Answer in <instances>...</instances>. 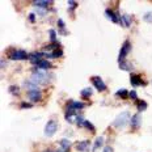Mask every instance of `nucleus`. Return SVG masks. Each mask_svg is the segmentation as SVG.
<instances>
[{
  "label": "nucleus",
  "instance_id": "obj_10",
  "mask_svg": "<svg viewBox=\"0 0 152 152\" xmlns=\"http://www.w3.org/2000/svg\"><path fill=\"white\" fill-rule=\"evenodd\" d=\"M130 83L133 87H139V85H144V83H143V80L140 79V76H138V75H131L130 76Z\"/></svg>",
  "mask_w": 152,
  "mask_h": 152
},
{
  "label": "nucleus",
  "instance_id": "obj_34",
  "mask_svg": "<svg viewBox=\"0 0 152 152\" xmlns=\"http://www.w3.org/2000/svg\"><path fill=\"white\" fill-rule=\"evenodd\" d=\"M34 17H35V16H34V13H30V15H29V21H31V22H34Z\"/></svg>",
  "mask_w": 152,
  "mask_h": 152
},
{
  "label": "nucleus",
  "instance_id": "obj_14",
  "mask_svg": "<svg viewBox=\"0 0 152 152\" xmlns=\"http://www.w3.org/2000/svg\"><path fill=\"white\" fill-rule=\"evenodd\" d=\"M68 108H72V109H75V110H79V109H83L84 108V104L83 102H79V101H70Z\"/></svg>",
  "mask_w": 152,
  "mask_h": 152
},
{
  "label": "nucleus",
  "instance_id": "obj_35",
  "mask_svg": "<svg viewBox=\"0 0 152 152\" xmlns=\"http://www.w3.org/2000/svg\"><path fill=\"white\" fill-rule=\"evenodd\" d=\"M68 5L70 7H76V5H78V3H76V1H68Z\"/></svg>",
  "mask_w": 152,
  "mask_h": 152
},
{
  "label": "nucleus",
  "instance_id": "obj_18",
  "mask_svg": "<svg viewBox=\"0 0 152 152\" xmlns=\"http://www.w3.org/2000/svg\"><path fill=\"white\" fill-rule=\"evenodd\" d=\"M102 143H104V138L102 137H98L96 139V142H94V146H93V152H96L97 149L100 148V147L102 146Z\"/></svg>",
  "mask_w": 152,
  "mask_h": 152
},
{
  "label": "nucleus",
  "instance_id": "obj_16",
  "mask_svg": "<svg viewBox=\"0 0 152 152\" xmlns=\"http://www.w3.org/2000/svg\"><path fill=\"white\" fill-rule=\"evenodd\" d=\"M92 93H93V90L90 89V88H85V89H83L80 92V94H81L83 98H89V97L92 96Z\"/></svg>",
  "mask_w": 152,
  "mask_h": 152
},
{
  "label": "nucleus",
  "instance_id": "obj_8",
  "mask_svg": "<svg viewBox=\"0 0 152 152\" xmlns=\"http://www.w3.org/2000/svg\"><path fill=\"white\" fill-rule=\"evenodd\" d=\"M28 97L31 102H38L41 100V90H38V89L28 90Z\"/></svg>",
  "mask_w": 152,
  "mask_h": 152
},
{
  "label": "nucleus",
  "instance_id": "obj_4",
  "mask_svg": "<svg viewBox=\"0 0 152 152\" xmlns=\"http://www.w3.org/2000/svg\"><path fill=\"white\" fill-rule=\"evenodd\" d=\"M58 130V123L55 121H49L46 123V127H45V135L46 137H53L54 134Z\"/></svg>",
  "mask_w": 152,
  "mask_h": 152
},
{
  "label": "nucleus",
  "instance_id": "obj_11",
  "mask_svg": "<svg viewBox=\"0 0 152 152\" xmlns=\"http://www.w3.org/2000/svg\"><path fill=\"white\" fill-rule=\"evenodd\" d=\"M88 148H89V142L88 140H84V142H79L78 144H76V149L80 152H85L88 151Z\"/></svg>",
  "mask_w": 152,
  "mask_h": 152
},
{
  "label": "nucleus",
  "instance_id": "obj_3",
  "mask_svg": "<svg viewBox=\"0 0 152 152\" xmlns=\"http://www.w3.org/2000/svg\"><path fill=\"white\" fill-rule=\"evenodd\" d=\"M11 60H25L29 59V55L25 53L24 50H12L11 53H8Z\"/></svg>",
  "mask_w": 152,
  "mask_h": 152
},
{
  "label": "nucleus",
  "instance_id": "obj_36",
  "mask_svg": "<svg viewBox=\"0 0 152 152\" xmlns=\"http://www.w3.org/2000/svg\"><path fill=\"white\" fill-rule=\"evenodd\" d=\"M58 152H67V151H63V149H59Z\"/></svg>",
  "mask_w": 152,
  "mask_h": 152
},
{
  "label": "nucleus",
  "instance_id": "obj_15",
  "mask_svg": "<svg viewBox=\"0 0 152 152\" xmlns=\"http://www.w3.org/2000/svg\"><path fill=\"white\" fill-rule=\"evenodd\" d=\"M121 20H122V25L126 26V28H129V26L131 25V19H130V16L129 15H122Z\"/></svg>",
  "mask_w": 152,
  "mask_h": 152
},
{
  "label": "nucleus",
  "instance_id": "obj_9",
  "mask_svg": "<svg viewBox=\"0 0 152 152\" xmlns=\"http://www.w3.org/2000/svg\"><path fill=\"white\" fill-rule=\"evenodd\" d=\"M140 123H142V117H140L139 113H137L135 115H133L131 117V121H130V125L133 129H138L140 126Z\"/></svg>",
  "mask_w": 152,
  "mask_h": 152
},
{
  "label": "nucleus",
  "instance_id": "obj_17",
  "mask_svg": "<svg viewBox=\"0 0 152 152\" xmlns=\"http://www.w3.org/2000/svg\"><path fill=\"white\" fill-rule=\"evenodd\" d=\"M58 26H59V29H60V33H62L63 35H67V34H68V31H66V24H64V21H63L62 19L58 20Z\"/></svg>",
  "mask_w": 152,
  "mask_h": 152
},
{
  "label": "nucleus",
  "instance_id": "obj_21",
  "mask_svg": "<svg viewBox=\"0 0 152 152\" xmlns=\"http://www.w3.org/2000/svg\"><path fill=\"white\" fill-rule=\"evenodd\" d=\"M119 68H121V70H125V71H131V70H133V66L129 64L126 60H123L122 63H119Z\"/></svg>",
  "mask_w": 152,
  "mask_h": 152
},
{
  "label": "nucleus",
  "instance_id": "obj_13",
  "mask_svg": "<svg viewBox=\"0 0 152 152\" xmlns=\"http://www.w3.org/2000/svg\"><path fill=\"white\" fill-rule=\"evenodd\" d=\"M33 4H34L37 8H44V9H46V8H47V7H49L51 3H50L49 0H37V1H34Z\"/></svg>",
  "mask_w": 152,
  "mask_h": 152
},
{
  "label": "nucleus",
  "instance_id": "obj_32",
  "mask_svg": "<svg viewBox=\"0 0 152 152\" xmlns=\"http://www.w3.org/2000/svg\"><path fill=\"white\" fill-rule=\"evenodd\" d=\"M21 108H22V109H29V108H31V104L22 102V104H21Z\"/></svg>",
  "mask_w": 152,
  "mask_h": 152
},
{
  "label": "nucleus",
  "instance_id": "obj_28",
  "mask_svg": "<svg viewBox=\"0 0 152 152\" xmlns=\"http://www.w3.org/2000/svg\"><path fill=\"white\" fill-rule=\"evenodd\" d=\"M9 92H11V93H13V94H17V93H19V88L15 87V85H13V87H9Z\"/></svg>",
  "mask_w": 152,
  "mask_h": 152
},
{
  "label": "nucleus",
  "instance_id": "obj_23",
  "mask_svg": "<svg viewBox=\"0 0 152 152\" xmlns=\"http://www.w3.org/2000/svg\"><path fill=\"white\" fill-rule=\"evenodd\" d=\"M45 50H51V51H56V50H60V45L59 44H51V45H49V46H46L45 47Z\"/></svg>",
  "mask_w": 152,
  "mask_h": 152
},
{
  "label": "nucleus",
  "instance_id": "obj_26",
  "mask_svg": "<svg viewBox=\"0 0 152 152\" xmlns=\"http://www.w3.org/2000/svg\"><path fill=\"white\" fill-rule=\"evenodd\" d=\"M144 21L151 22V24H152V12H147L146 15H144Z\"/></svg>",
  "mask_w": 152,
  "mask_h": 152
},
{
  "label": "nucleus",
  "instance_id": "obj_27",
  "mask_svg": "<svg viewBox=\"0 0 152 152\" xmlns=\"http://www.w3.org/2000/svg\"><path fill=\"white\" fill-rule=\"evenodd\" d=\"M83 126H85V127H87L88 130H90V131H94V127L92 126V125H90V122H88V121H84Z\"/></svg>",
  "mask_w": 152,
  "mask_h": 152
},
{
  "label": "nucleus",
  "instance_id": "obj_29",
  "mask_svg": "<svg viewBox=\"0 0 152 152\" xmlns=\"http://www.w3.org/2000/svg\"><path fill=\"white\" fill-rule=\"evenodd\" d=\"M35 11H37V13H38V15H41V16L46 15V9H44V8H35Z\"/></svg>",
  "mask_w": 152,
  "mask_h": 152
},
{
  "label": "nucleus",
  "instance_id": "obj_5",
  "mask_svg": "<svg viewBox=\"0 0 152 152\" xmlns=\"http://www.w3.org/2000/svg\"><path fill=\"white\" fill-rule=\"evenodd\" d=\"M131 49V45H130V41H125L123 46H122L121 51H119V56H118V62L122 63L123 62V59L126 58V55L129 54V51H130Z\"/></svg>",
  "mask_w": 152,
  "mask_h": 152
},
{
  "label": "nucleus",
  "instance_id": "obj_25",
  "mask_svg": "<svg viewBox=\"0 0 152 152\" xmlns=\"http://www.w3.org/2000/svg\"><path fill=\"white\" fill-rule=\"evenodd\" d=\"M49 35H50V41H51L53 44H55V42H56V33H55V30H54V29H50Z\"/></svg>",
  "mask_w": 152,
  "mask_h": 152
},
{
  "label": "nucleus",
  "instance_id": "obj_2",
  "mask_svg": "<svg viewBox=\"0 0 152 152\" xmlns=\"http://www.w3.org/2000/svg\"><path fill=\"white\" fill-rule=\"evenodd\" d=\"M130 119H131V115L129 112H122L114 118V121H113V126L114 127H123L125 125L130 123Z\"/></svg>",
  "mask_w": 152,
  "mask_h": 152
},
{
  "label": "nucleus",
  "instance_id": "obj_12",
  "mask_svg": "<svg viewBox=\"0 0 152 152\" xmlns=\"http://www.w3.org/2000/svg\"><path fill=\"white\" fill-rule=\"evenodd\" d=\"M105 15L109 17V20H110V21L115 22V24H117V22H119V19H118V16L115 15V13L113 12V11H110V9H106V11H105Z\"/></svg>",
  "mask_w": 152,
  "mask_h": 152
},
{
  "label": "nucleus",
  "instance_id": "obj_1",
  "mask_svg": "<svg viewBox=\"0 0 152 152\" xmlns=\"http://www.w3.org/2000/svg\"><path fill=\"white\" fill-rule=\"evenodd\" d=\"M50 74L45 72L44 70H34L33 71V75H31V81L38 85V84H46L50 81Z\"/></svg>",
  "mask_w": 152,
  "mask_h": 152
},
{
  "label": "nucleus",
  "instance_id": "obj_7",
  "mask_svg": "<svg viewBox=\"0 0 152 152\" xmlns=\"http://www.w3.org/2000/svg\"><path fill=\"white\" fill-rule=\"evenodd\" d=\"M92 83H93L94 88H96V89L98 90V92H102V90H105V89H106L105 83H104L102 79L100 78V76H93V78H92Z\"/></svg>",
  "mask_w": 152,
  "mask_h": 152
},
{
  "label": "nucleus",
  "instance_id": "obj_6",
  "mask_svg": "<svg viewBox=\"0 0 152 152\" xmlns=\"http://www.w3.org/2000/svg\"><path fill=\"white\" fill-rule=\"evenodd\" d=\"M44 51H42V53H41V51H35V53H31V54H29V60H30L31 63H33V64H40L41 62H42V60H44Z\"/></svg>",
  "mask_w": 152,
  "mask_h": 152
},
{
  "label": "nucleus",
  "instance_id": "obj_31",
  "mask_svg": "<svg viewBox=\"0 0 152 152\" xmlns=\"http://www.w3.org/2000/svg\"><path fill=\"white\" fill-rule=\"evenodd\" d=\"M129 96H130V98H133V100H137L138 98V94H137V92H135V90H131L130 93H129Z\"/></svg>",
  "mask_w": 152,
  "mask_h": 152
},
{
  "label": "nucleus",
  "instance_id": "obj_24",
  "mask_svg": "<svg viewBox=\"0 0 152 152\" xmlns=\"http://www.w3.org/2000/svg\"><path fill=\"white\" fill-rule=\"evenodd\" d=\"M147 109V102L146 101H138V112H143Z\"/></svg>",
  "mask_w": 152,
  "mask_h": 152
},
{
  "label": "nucleus",
  "instance_id": "obj_20",
  "mask_svg": "<svg viewBox=\"0 0 152 152\" xmlns=\"http://www.w3.org/2000/svg\"><path fill=\"white\" fill-rule=\"evenodd\" d=\"M38 68L40 70H49V68H51V63L47 62V60H42V62L38 64Z\"/></svg>",
  "mask_w": 152,
  "mask_h": 152
},
{
  "label": "nucleus",
  "instance_id": "obj_33",
  "mask_svg": "<svg viewBox=\"0 0 152 152\" xmlns=\"http://www.w3.org/2000/svg\"><path fill=\"white\" fill-rule=\"evenodd\" d=\"M102 152H114V151H113V148H112V147L106 146L105 148H104V151H102Z\"/></svg>",
  "mask_w": 152,
  "mask_h": 152
},
{
  "label": "nucleus",
  "instance_id": "obj_30",
  "mask_svg": "<svg viewBox=\"0 0 152 152\" xmlns=\"http://www.w3.org/2000/svg\"><path fill=\"white\" fill-rule=\"evenodd\" d=\"M63 54L62 50H56V51H54L53 53V58H58V56H60Z\"/></svg>",
  "mask_w": 152,
  "mask_h": 152
},
{
  "label": "nucleus",
  "instance_id": "obj_37",
  "mask_svg": "<svg viewBox=\"0 0 152 152\" xmlns=\"http://www.w3.org/2000/svg\"><path fill=\"white\" fill-rule=\"evenodd\" d=\"M45 152H54V151H51V149H47V151H45Z\"/></svg>",
  "mask_w": 152,
  "mask_h": 152
},
{
  "label": "nucleus",
  "instance_id": "obj_22",
  "mask_svg": "<svg viewBox=\"0 0 152 152\" xmlns=\"http://www.w3.org/2000/svg\"><path fill=\"white\" fill-rule=\"evenodd\" d=\"M129 93H130V92H129L127 89H119L115 94H117L118 97H121V98H126V97L129 96Z\"/></svg>",
  "mask_w": 152,
  "mask_h": 152
},
{
  "label": "nucleus",
  "instance_id": "obj_19",
  "mask_svg": "<svg viewBox=\"0 0 152 152\" xmlns=\"http://www.w3.org/2000/svg\"><path fill=\"white\" fill-rule=\"evenodd\" d=\"M70 146H71L70 140H67V139H62V140H60V149H63V151H67V149L70 148Z\"/></svg>",
  "mask_w": 152,
  "mask_h": 152
}]
</instances>
